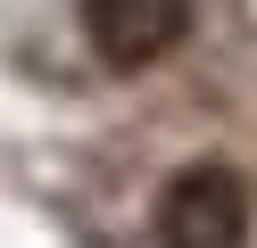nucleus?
Instances as JSON below:
<instances>
[{
  "label": "nucleus",
  "mask_w": 257,
  "mask_h": 248,
  "mask_svg": "<svg viewBox=\"0 0 257 248\" xmlns=\"http://www.w3.org/2000/svg\"><path fill=\"white\" fill-rule=\"evenodd\" d=\"M257 231V198L232 165H183L158 198V240L166 248H249Z\"/></svg>",
  "instance_id": "nucleus-1"
},
{
  "label": "nucleus",
  "mask_w": 257,
  "mask_h": 248,
  "mask_svg": "<svg viewBox=\"0 0 257 248\" xmlns=\"http://www.w3.org/2000/svg\"><path fill=\"white\" fill-rule=\"evenodd\" d=\"M191 33V0H83V42L116 75H150Z\"/></svg>",
  "instance_id": "nucleus-2"
}]
</instances>
